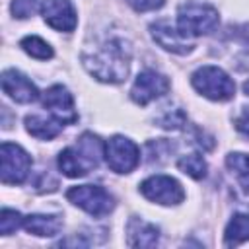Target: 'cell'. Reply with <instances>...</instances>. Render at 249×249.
Listing matches in <instances>:
<instances>
[{
    "label": "cell",
    "instance_id": "cell-6",
    "mask_svg": "<svg viewBox=\"0 0 249 249\" xmlns=\"http://www.w3.org/2000/svg\"><path fill=\"white\" fill-rule=\"evenodd\" d=\"M105 160L115 173H130L140 161V150L130 138L115 134L105 142Z\"/></svg>",
    "mask_w": 249,
    "mask_h": 249
},
{
    "label": "cell",
    "instance_id": "cell-10",
    "mask_svg": "<svg viewBox=\"0 0 249 249\" xmlns=\"http://www.w3.org/2000/svg\"><path fill=\"white\" fill-rule=\"evenodd\" d=\"M41 14L45 21L56 31H74L78 18L70 0H45L41 4Z\"/></svg>",
    "mask_w": 249,
    "mask_h": 249
},
{
    "label": "cell",
    "instance_id": "cell-21",
    "mask_svg": "<svg viewBox=\"0 0 249 249\" xmlns=\"http://www.w3.org/2000/svg\"><path fill=\"white\" fill-rule=\"evenodd\" d=\"M158 126L165 128V130H179L187 124V115L183 113V109L173 107V109H165L158 119H156Z\"/></svg>",
    "mask_w": 249,
    "mask_h": 249
},
{
    "label": "cell",
    "instance_id": "cell-3",
    "mask_svg": "<svg viewBox=\"0 0 249 249\" xmlns=\"http://www.w3.org/2000/svg\"><path fill=\"white\" fill-rule=\"evenodd\" d=\"M191 84L200 95H204V97H208L212 101H228L235 93L233 80L218 66H202V68H198L193 74Z\"/></svg>",
    "mask_w": 249,
    "mask_h": 249
},
{
    "label": "cell",
    "instance_id": "cell-12",
    "mask_svg": "<svg viewBox=\"0 0 249 249\" xmlns=\"http://www.w3.org/2000/svg\"><path fill=\"white\" fill-rule=\"evenodd\" d=\"M150 31H152L154 41L165 51H171V53H177V54H187V53L193 51V45L187 41V37H183L179 33V29L171 27V23L165 21V19L152 23Z\"/></svg>",
    "mask_w": 249,
    "mask_h": 249
},
{
    "label": "cell",
    "instance_id": "cell-24",
    "mask_svg": "<svg viewBox=\"0 0 249 249\" xmlns=\"http://www.w3.org/2000/svg\"><path fill=\"white\" fill-rule=\"evenodd\" d=\"M126 2L136 12H150V10H158L163 6V0H126Z\"/></svg>",
    "mask_w": 249,
    "mask_h": 249
},
{
    "label": "cell",
    "instance_id": "cell-13",
    "mask_svg": "<svg viewBox=\"0 0 249 249\" xmlns=\"http://www.w3.org/2000/svg\"><path fill=\"white\" fill-rule=\"evenodd\" d=\"M160 239V230L140 218H130L126 224V243L130 247H154Z\"/></svg>",
    "mask_w": 249,
    "mask_h": 249
},
{
    "label": "cell",
    "instance_id": "cell-7",
    "mask_svg": "<svg viewBox=\"0 0 249 249\" xmlns=\"http://www.w3.org/2000/svg\"><path fill=\"white\" fill-rule=\"evenodd\" d=\"M140 193L148 200L158 202V204H163V206L179 204L185 198V191H183L181 183L177 179H173V177H167V175L148 177L146 181H142Z\"/></svg>",
    "mask_w": 249,
    "mask_h": 249
},
{
    "label": "cell",
    "instance_id": "cell-22",
    "mask_svg": "<svg viewBox=\"0 0 249 249\" xmlns=\"http://www.w3.org/2000/svg\"><path fill=\"white\" fill-rule=\"evenodd\" d=\"M21 226H23V216L19 212L10 210V208H4L0 212V233L2 235H10Z\"/></svg>",
    "mask_w": 249,
    "mask_h": 249
},
{
    "label": "cell",
    "instance_id": "cell-26",
    "mask_svg": "<svg viewBox=\"0 0 249 249\" xmlns=\"http://www.w3.org/2000/svg\"><path fill=\"white\" fill-rule=\"evenodd\" d=\"M243 91H245V93H247V95H249V80H247V82H245V84H243Z\"/></svg>",
    "mask_w": 249,
    "mask_h": 249
},
{
    "label": "cell",
    "instance_id": "cell-17",
    "mask_svg": "<svg viewBox=\"0 0 249 249\" xmlns=\"http://www.w3.org/2000/svg\"><path fill=\"white\" fill-rule=\"evenodd\" d=\"M60 123H54V121H49V119H43L39 115H27L25 117V128L31 136L35 138H41V140H51L54 138L58 132H60Z\"/></svg>",
    "mask_w": 249,
    "mask_h": 249
},
{
    "label": "cell",
    "instance_id": "cell-14",
    "mask_svg": "<svg viewBox=\"0 0 249 249\" xmlns=\"http://www.w3.org/2000/svg\"><path fill=\"white\" fill-rule=\"evenodd\" d=\"M23 228L39 237H53L62 230V218L56 214H29L23 218Z\"/></svg>",
    "mask_w": 249,
    "mask_h": 249
},
{
    "label": "cell",
    "instance_id": "cell-2",
    "mask_svg": "<svg viewBox=\"0 0 249 249\" xmlns=\"http://www.w3.org/2000/svg\"><path fill=\"white\" fill-rule=\"evenodd\" d=\"M218 25V10L200 2H183L177 10V29L183 37L210 33Z\"/></svg>",
    "mask_w": 249,
    "mask_h": 249
},
{
    "label": "cell",
    "instance_id": "cell-4",
    "mask_svg": "<svg viewBox=\"0 0 249 249\" xmlns=\"http://www.w3.org/2000/svg\"><path fill=\"white\" fill-rule=\"evenodd\" d=\"M66 198L88 214L101 218L115 208V198L99 185H78L68 189Z\"/></svg>",
    "mask_w": 249,
    "mask_h": 249
},
{
    "label": "cell",
    "instance_id": "cell-11",
    "mask_svg": "<svg viewBox=\"0 0 249 249\" xmlns=\"http://www.w3.org/2000/svg\"><path fill=\"white\" fill-rule=\"evenodd\" d=\"M2 89L18 103H33L39 97V89L35 88V84L14 68L2 72Z\"/></svg>",
    "mask_w": 249,
    "mask_h": 249
},
{
    "label": "cell",
    "instance_id": "cell-15",
    "mask_svg": "<svg viewBox=\"0 0 249 249\" xmlns=\"http://www.w3.org/2000/svg\"><path fill=\"white\" fill-rule=\"evenodd\" d=\"M58 169L66 177H84L91 165L76 146H68L58 154Z\"/></svg>",
    "mask_w": 249,
    "mask_h": 249
},
{
    "label": "cell",
    "instance_id": "cell-9",
    "mask_svg": "<svg viewBox=\"0 0 249 249\" xmlns=\"http://www.w3.org/2000/svg\"><path fill=\"white\" fill-rule=\"evenodd\" d=\"M43 105L45 109L51 111V115L56 119V123L64 124H72L78 121V113L74 109V99L70 95V91L64 86H51L45 93H43Z\"/></svg>",
    "mask_w": 249,
    "mask_h": 249
},
{
    "label": "cell",
    "instance_id": "cell-23",
    "mask_svg": "<svg viewBox=\"0 0 249 249\" xmlns=\"http://www.w3.org/2000/svg\"><path fill=\"white\" fill-rule=\"evenodd\" d=\"M37 6H39L37 0H12V14L16 18L23 19V18L33 16L35 10H37Z\"/></svg>",
    "mask_w": 249,
    "mask_h": 249
},
{
    "label": "cell",
    "instance_id": "cell-16",
    "mask_svg": "<svg viewBox=\"0 0 249 249\" xmlns=\"http://www.w3.org/2000/svg\"><path fill=\"white\" fill-rule=\"evenodd\" d=\"M247 239H249V214H233V218L226 226L224 243L228 247H235Z\"/></svg>",
    "mask_w": 249,
    "mask_h": 249
},
{
    "label": "cell",
    "instance_id": "cell-25",
    "mask_svg": "<svg viewBox=\"0 0 249 249\" xmlns=\"http://www.w3.org/2000/svg\"><path fill=\"white\" fill-rule=\"evenodd\" d=\"M235 128H237L241 134L249 136V111H243V113L235 119Z\"/></svg>",
    "mask_w": 249,
    "mask_h": 249
},
{
    "label": "cell",
    "instance_id": "cell-8",
    "mask_svg": "<svg viewBox=\"0 0 249 249\" xmlns=\"http://www.w3.org/2000/svg\"><path fill=\"white\" fill-rule=\"evenodd\" d=\"M169 80L156 72V70H144L136 76L132 88H130V97L136 105H148L150 101L165 95L169 91Z\"/></svg>",
    "mask_w": 249,
    "mask_h": 249
},
{
    "label": "cell",
    "instance_id": "cell-20",
    "mask_svg": "<svg viewBox=\"0 0 249 249\" xmlns=\"http://www.w3.org/2000/svg\"><path fill=\"white\" fill-rule=\"evenodd\" d=\"M177 167H179L185 175H189V177H193V179H202V177L206 175V161H204V158H202L200 154L183 156V158L177 161Z\"/></svg>",
    "mask_w": 249,
    "mask_h": 249
},
{
    "label": "cell",
    "instance_id": "cell-1",
    "mask_svg": "<svg viewBox=\"0 0 249 249\" xmlns=\"http://www.w3.org/2000/svg\"><path fill=\"white\" fill-rule=\"evenodd\" d=\"M82 64L99 82L119 84L128 76L130 47L123 39H111L93 53H84Z\"/></svg>",
    "mask_w": 249,
    "mask_h": 249
},
{
    "label": "cell",
    "instance_id": "cell-19",
    "mask_svg": "<svg viewBox=\"0 0 249 249\" xmlns=\"http://www.w3.org/2000/svg\"><path fill=\"white\" fill-rule=\"evenodd\" d=\"M19 47L33 58H39V60H47V58H53V49L47 41H43L41 37L37 35H29V37H23Z\"/></svg>",
    "mask_w": 249,
    "mask_h": 249
},
{
    "label": "cell",
    "instance_id": "cell-5",
    "mask_svg": "<svg viewBox=\"0 0 249 249\" xmlns=\"http://www.w3.org/2000/svg\"><path fill=\"white\" fill-rule=\"evenodd\" d=\"M31 169L29 154L12 142H2L0 146V179L4 185H19L27 179Z\"/></svg>",
    "mask_w": 249,
    "mask_h": 249
},
{
    "label": "cell",
    "instance_id": "cell-18",
    "mask_svg": "<svg viewBox=\"0 0 249 249\" xmlns=\"http://www.w3.org/2000/svg\"><path fill=\"white\" fill-rule=\"evenodd\" d=\"M226 165L235 175L243 191L249 193V156L241 152H231L226 156Z\"/></svg>",
    "mask_w": 249,
    "mask_h": 249
}]
</instances>
